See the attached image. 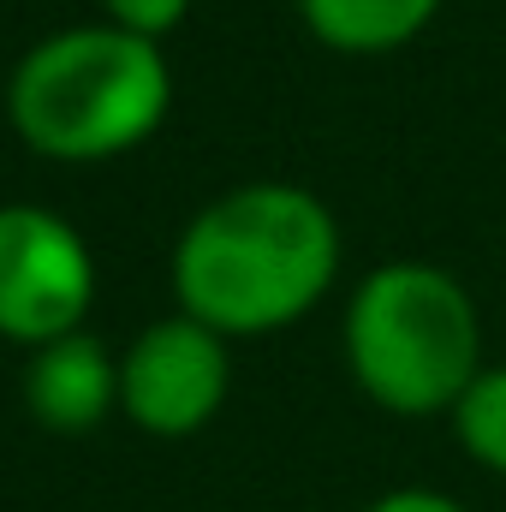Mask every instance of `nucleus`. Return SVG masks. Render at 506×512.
Masks as SVG:
<instances>
[{
  "instance_id": "obj_10",
  "label": "nucleus",
  "mask_w": 506,
  "mask_h": 512,
  "mask_svg": "<svg viewBox=\"0 0 506 512\" xmlns=\"http://www.w3.org/2000/svg\"><path fill=\"white\" fill-rule=\"evenodd\" d=\"M364 512H471V507H459V501L441 495V489H387V495L370 501Z\"/></svg>"
},
{
  "instance_id": "obj_1",
  "label": "nucleus",
  "mask_w": 506,
  "mask_h": 512,
  "mask_svg": "<svg viewBox=\"0 0 506 512\" xmlns=\"http://www.w3.org/2000/svg\"><path fill=\"white\" fill-rule=\"evenodd\" d=\"M340 280L334 209L286 179H256L209 209L173 245L179 310L227 340H262L304 322Z\"/></svg>"
},
{
  "instance_id": "obj_2",
  "label": "nucleus",
  "mask_w": 506,
  "mask_h": 512,
  "mask_svg": "<svg viewBox=\"0 0 506 512\" xmlns=\"http://www.w3.org/2000/svg\"><path fill=\"white\" fill-rule=\"evenodd\" d=\"M173 108L161 42L120 24L42 36L6 78V120L48 161H114L149 143Z\"/></svg>"
},
{
  "instance_id": "obj_8",
  "label": "nucleus",
  "mask_w": 506,
  "mask_h": 512,
  "mask_svg": "<svg viewBox=\"0 0 506 512\" xmlns=\"http://www.w3.org/2000/svg\"><path fill=\"white\" fill-rule=\"evenodd\" d=\"M447 417H453L465 459L483 465L489 477H506V364H483Z\"/></svg>"
},
{
  "instance_id": "obj_5",
  "label": "nucleus",
  "mask_w": 506,
  "mask_h": 512,
  "mask_svg": "<svg viewBox=\"0 0 506 512\" xmlns=\"http://www.w3.org/2000/svg\"><path fill=\"white\" fill-rule=\"evenodd\" d=\"M233 387L227 334L203 328L197 316H161L149 322L120 358V411L143 435L185 441L215 423Z\"/></svg>"
},
{
  "instance_id": "obj_9",
  "label": "nucleus",
  "mask_w": 506,
  "mask_h": 512,
  "mask_svg": "<svg viewBox=\"0 0 506 512\" xmlns=\"http://www.w3.org/2000/svg\"><path fill=\"white\" fill-rule=\"evenodd\" d=\"M102 12H108V24H120V30H137V36L161 42L173 24H185L191 0H102Z\"/></svg>"
},
{
  "instance_id": "obj_3",
  "label": "nucleus",
  "mask_w": 506,
  "mask_h": 512,
  "mask_svg": "<svg viewBox=\"0 0 506 512\" xmlns=\"http://www.w3.org/2000/svg\"><path fill=\"white\" fill-rule=\"evenodd\" d=\"M346 370L393 417H447L483 370V310L453 268L381 262L346 304Z\"/></svg>"
},
{
  "instance_id": "obj_4",
  "label": "nucleus",
  "mask_w": 506,
  "mask_h": 512,
  "mask_svg": "<svg viewBox=\"0 0 506 512\" xmlns=\"http://www.w3.org/2000/svg\"><path fill=\"white\" fill-rule=\"evenodd\" d=\"M96 304V256L84 233L36 203L0 209V340L48 346L78 334Z\"/></svg>"
},
{
  "instance_id": "obj_7",
  "label": "nucleus",
  "mask_w": 506,
  "mask_h": 512,
  "mask_svg": "<svg viewBox=\"0 0 506 512\" xmlns=\"http://www.w3.org/2000/svg\"><path fill=\"white\" fill-rule=\"evenodd\" d=\"M441 0H298L304 30L334 54H393L435 24Z\"/></svg>"
},
{
  "instance_id": "obj_6",
  "label": "nucleus",
  "mask_w": 506,
  "mask_h": 512,
  "mask_svg": "<svg viewBox=\"0 0 506 512\" xmlns=\"http://www.w3.org/2000/svg\"><path fill=\"white\" fill-rule=\"evenodd\" d=\"M24 405L54 435H90L120 405V364L96 334H60L30 352L24 370Z\"/></svg>"
}]
</instances>
